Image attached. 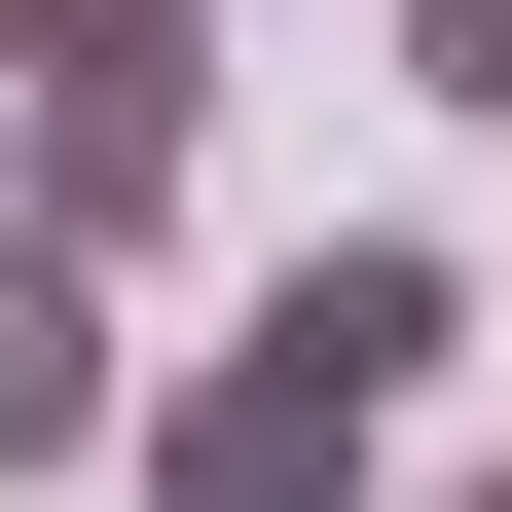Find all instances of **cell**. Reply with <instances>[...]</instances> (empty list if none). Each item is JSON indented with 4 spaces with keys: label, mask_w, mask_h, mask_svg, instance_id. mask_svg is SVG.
<instances>
[{
    "label": "cell",
    "mask_w": 512,
    "mask_h": 512,
    "mask_svg": "<svg viewBox=\"0 0 512 512\" xmlns=\"http://www.w3.org/2000/svg\"><path fill=\"white\" fill-rule=\"evenodd\" d=\"M403 366H476V256H439V220H330L220 366H183V403H110V439H147V512H366Z\"/></svg>",
    "instance_id": "cell-1"
},
{
    "label": "cell",
    "mask_w": 512,
    "mask_h": 512,
    "mask_svg": "<svg viewBox=\"0 0 512 512\" xmlns=\"http://www.w3.org/2000/svg\"><path fill=\"white\" fill-rule=\"evenodd\" d=\"M183 147H220V37H183V0H37V37H0V220L37 256H147Z\"/></svg>",
    "instance_id": "cell-2"
},
{
    "label": "cell",
    "mask_w": 512,
    "mask_h": 512,
    "mask_svg": "<svg viewBox=\"0 0 512 512\" xmlns=\"http://www.w3.org/2000/svg\"><path fill=\"white\" fill-rule=\"evenodd\" d=\"M110 403H147V366H110V256H37V220H0V476H74Z\"/></svg>",
    "instance_id": "cell-3"
},
{
    "label": "cell",
    "mask_w": 512,
    "mask_h": 512,
    "mask_svg": "<svg viewBox=\"0 0 512 512\" xmlns=\"http://www.w3.org/2000/svg\"><path fill=\"white\" fill-rule=\"evenodd\" d=\"M403 74H439V110H512V0H403Z\"/></svg>",
    "instance_id": "cell-4"
},
{
    "label": "cell",
    "mask_w": 512,
    "mask_h": 512,
    "mask_svg": "<svg viewBox=\"0 0 512 512\" xmlns=\"http://www.w3.org/2000/svg\"><path fill=\"white\" fill-rule=\"evenodd\" d=\"M439 512H512V476H439Z\"/></svg>",
    "instance_id": "cell-5"
},
{
    "label": "cell",
    "mask_w": 512,
    "mask_h": 512,
    "mask_svg": "<svg viewBox=\"0 0 512 512\" xmlns=\"http://www.w3.org/2000/svg\"><path fill=\"white\" fill-rule=\"evenodd\" d=\"M0 37H37V0H0Z\"/></svg>",
    "instance_id": "cell-6"
}]
</instances>
